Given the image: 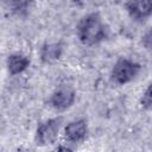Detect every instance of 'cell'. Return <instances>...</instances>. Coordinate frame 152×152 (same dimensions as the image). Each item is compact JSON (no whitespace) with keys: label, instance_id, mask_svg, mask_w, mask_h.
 I'll return each mask as SVG.
<instances>
[{"label":"cell","instance_id":"3957f363","mask_svg":"<svg viewBox=\"0 0 152 152\" xmlns=\"http://www.w3.org/2000/svg\"><path fill=\"white\" fill-rule=\"evenodd\" d=\"M62 124H63V118L61 116L49 119L42 122L36 131V142L40 146H48L56 142Z\"/></svg>","mask_w":152,"mask_h":152},{"label":"cell","instance_id":"277c9868","mask_svg":"<svg viewBox=\"0 0 152 152\" xmlns=\"http://www.w3.org/2000/svg\"><path fill=\"white\" fill-rule=\"evenodd\" d=\"M76 99L74 89L69 86H59L50 97V104L56 110H65L70 108Z\"/></svg>","mask_w":152,"mask_h":152},{"label":"cell","instance_id":"6da1fadb","mask_svg":"<svg viewBox=\"0 0 152 152\" xmlns=\"http://www.w3.org/2000/svg\"><path fill=\"white\" fill-rule=\"evenodd\" d=\"M107 36L106 26L97 13L86 15L77 25V37L84 45H95L101 43Z\"/></svg>","mask_w":152,"mask_h":152},{"label":"cell","instance_id":"9c48e42d","mask_svg":"<svg viewBox=\"0 0 152 152\" xmlns=\"http://www.w3.org/2000/svg\"><path fill=\"white\" fill-rule=\"evenodd\" d=\"M5 4L7 5V7L14 12V13H21L25 12L26 8L30 6L31 2H33L34 0H4Z\"/></svg>","mask_w":152,"mask_h":152},{"label":"cell","instance_id":"30bf717a","mask_svg":"<svg viewBox=\"0 0 152 152\" xmlns=\"http://www.w3.org/2000/svg\"><path fill=\"white\" fill-rule=\"evenodd\" d=\"M140 103L145 109L152 110V82L147 86L146 90L144 91L141 100H140Z\"/></svg>","mask_w":152,"mask_h":152},{"label":"cell","instance_id":"7a4b0ae2","mask_svg":"<svg viewBox=\"0 0 152 152\" xmlns=\"http://www.w3.org/2000/svg\"><path fill=\"white\" fill-rule=\"evenodd\" d=\"M140 69L139 63L128 58H121L114 64L110 76L116 84H126L137 77Z\"/></svg>","mask_w":152,"mask_h":152},{"label":"cell","instance_id":"8fae6325","mask_svg":"<svg viewBox=\"0 0 152 152\" xmlns=\"http://www.w3.org/2000/svg\"><path fill=\"white\" fill-rule=\"evenodd\" d=\"M141 43H142V45H144L147 50H152V28H150V30L142 36Z\"/></svg>","mask_w":152,"mask_h":152},{"label":"cell","instance_id":"ba28073f","mask_svg":"<svg viewBox=\"0 0 152 152\" xmlns=\"http://www.w3.org/2000/svg\"><path fill=\"white\" fill-rule=\"evenodd\" d=\"M63 45L61 43H48L40 49V59L44 63H53L62 56Z\"/></svg>","mask_w":152,"mask_h":152},{"label":"cell","instance_id":"52a82bcc","mask_svg":"<svg viewBox=\"0 0 152 152\" xmlns=\"http://www.w3.org/2000/svg\"><path fill=\"white\" fill-rule=\"evenodd\" d=\"M30 65V59L23 53H12L7 58V69L11 75H18L25 71Z\"/></svg>","mask_w":152,"mask_h":152},{"label":"cell","instance_id":"5b68a950","mask_svg":"<svg viewBox=\"0 0 152 152\" xmlns=\"http://www.w3.org/2000/svg\"><path fill=\"white\" fill-rule=\"evenodd\" d=\"M88 133V126L86 120L77 119L70 121L64 128V137L69 144H78L82 142Z\"/></svg>","mask_w":152,"mask_h":152},{"label":"cell","instance_id":"8992f818","mask_svg":"<svg viewBox=\"0 0 152 152\" xmlns=\"http://www.w3.org/2000/svg\"><path fill=\"white\" fill-rule=\"evenodd\" d=\"M126 8L133 19L144 20L152 15V0H128Z\"/></svg>","mask_w":152,"mask_h":152}]
</instances>
